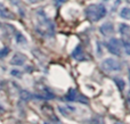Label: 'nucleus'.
Listing matches in <instances>:
<instances>
[{
	"label": "nucleus",
	"mask_w": 130,
	"mask_h": 124,
	"mask_svg": "<svg viewBox=\"0 0 130 124\" xmlns=\"http://www.w3.org/2000/svg\"><path fill=\"white\" fill-rule=\"evenodd\" d=\"M85 13H86L87 19L91 23H95V22L101 20L103 17H105L106 8L102 4H91L86 8Z\"/></svg>",
	"instance_id": "f257e3e1"
},
{
	"label": "nucleus",
	"mask_w": 130,
	"mask_h": 124,
	"mask_svg": "<svg viewBox=\"0 0 130 124\" xmlns=\"http://www.w3.org/2000/svg\"><path fill=\"white\" fill-rule=\"evenodd\" d=\"M102 67L104 71L107 72H112V71H120L121 70V63L117 59L113 58H107L102 63Z\"/></svg>",
	"instance_id": "f03ea898"
},
{
	"label": "nucleus",
	"mask_w": 130,
	"mask_h": 124,
	"mask_svg": "<svg viewBox=\"0 0 130 124\" xmlns=\"http://www.w3.org/2000/svg\"><path fill=\"white\" fill-rule=\"evenodd\" d=\"M107 49L110 50L111 54H114L115 56H120L121 55V42L120 40L113 38L107 42Z\"/></svg>",
	"instance_id": "7ed1b4c3"
},
{
	"label": "nucleus",
	"mask_w": 130,
	"mask_h": 124,
	"mask_svg": "<svg viewBox=\"0 0 130 124\" xmlns=\"http://www.w3.org/2000/svg\"><path fill=\"white\" fill-rule=\"evenodd\" d=\"M25 59H26V57H25L24 55H22V54H16L15 56L13 57V59L10 60V64H11V65L21 66V65H23V64L25 63Z\"/></svg>",
	"instance_id": "20e7f679"
},
{
	"label": "nucleus",
	"mask_w": 130,
	"mask_h": 124,
	"mask_svg": "<svg viewBox=\"0 0 130 124\" xmlns=\"http://www.w3.org/2000/svg\"><path fill=\"white\" fill-rule=\"evenodd\" d=\"M101 32H102V34H104V35H110V34L113 32L112 23H105L104 25H102L101 26Z\"/></svg>",
	"instance_id": "39448f33"
},
{
	"label": "nucleus",
	"mask_w": 130,
	"mask_h": 124,
	"mask_svg": "<svg viewBox=\"0 0 130 124\" xmlns=\"http://www.w3.org/2000/svg\"><path fill=\"white\" fill-rule=\"evenodd\" d=\"M76 97H78V91H76L75 89L71 88L69 91H67L65 99H66L67 101H75V100H76Z\"/></svg>",
	"instance_id": "423d86ee"
},
{
	"label": "nucleus",
	"mask_w": 130,
	"mask_h": 124,
	"mask_svg": "<svg viewBox=\"0 0 130 124\" xmlns=\"http://www.w3.org/2000/svg\"><path fill=\"white\" fill-rule=\"evenodd\" d=\"M0 15H1L2 17H5V18H13L11 13L2 4H0Z\"/></svg>",
	"instance_id": "0eeeda50"
},
{
	"label": "nucleus",
	"mask_w": 130,
	"mask_h": 124,
	"mask_svg": "<svg viewBox=\"0 0 130 124\" xmlns=\"http://www.w3.org/2000/svg\"><path fill=\"white\" fill-rule=\"evenodd\" d=\"M122 46L124 48V51L127 55H130V39H122Z\"/></svg>",
	"instance_id": "6e6552de"
},
{
	"label": "nucleus",
	"mask_w": 130,
	"mask_h": 124,
	"mask_svg": "<svg viewBox=\"0 0 130 124\" xmlns=\"http://www.w3.org/2000/svg\"><path fill=\"white\" fill-rule=\"evenodd\" d=\"M72 56L74 57V58H76V59H79V60H82V50H81V47L79 46L78 48H76L75 50H74V52L72 54Z\"/></svg>",
	"instance_id": "1a4fd4ad"
},
{
	"label": "nucleus",
	"mask_w": 130,
	"mask_h": 124,
	"mask_svg": "<svg viewBox=\"0 0 130 124\" xmlns=\"http://www.w3.org/2000/svg\"><path fill=\"white\" fill-rule=\"evenodd\" d=\"M114 82L117 83V86L119 87L120 90H123L124 89V86H126V82L123 81V79H120V77H114Z\"/></svg>",
	"instance_id": "9d476101"
},
{
	"label": "nucleus",
	"mask_w": 130,
	"mask_h": 124,
	"mask_svg": "<svg viewBox=\"0 0 130 124\" xmlns=\"http://www.w3.org/2000/svg\"><path fill=\"white\" fill-rule=\"evenodd\" d=\"M121 17L124 19H130V8L126 7L121 10Z\"/></svg>",
	"instance_id": "9b49d317"
},
{
	"label": "nucleus",
	"mask_w": 130,
	"mask_h": 124,
	"mask_svg": "<svg viewBox=\"0 0 130 124\" xmlns=\"http://www.w3.org/2000/svg\"><path fill=\"white\" fill-rule=\"evenodd\" d=\"M75 101H79V102H82V104H88L89 102V100H88V98H86L85 96L80 95V93H78V97H76V100Z\"/></svg>",
	"instance_id": "f8f14e48"
},
{
	"label": "nucleus",
	"mask_w": 130,
	"mask_h": 124,
	"mask_svg": "<svg viewBox=\"0 0 130 124\" xmlns=\"http://www.w3.org/2000/svg\"><path fill=\"white\" fill-rule=\"evenodd\" d=\"M9 52V49L8 48H4V49L0 51V58H2V57H5V56H7V54Z\"/></svg>",
	"instance_id": "ddd939ff"
},
{
	"label": "nucleus",
	"mask_w": 130,
	"mask_h": 124,
	"mask_svg": "<svg viewBox=\"0 0 130 124\" xmlns=\"http://www.w3.org/2000/svg\"><path fill=\"white\" fill-rule=\"evenodd\" d=\"M65 1H67V0H57L58 4H63V2H65Z\"/></svg>",
	"instance_id": "4468645a"
},
{
	"label": "nucleus",
	"mask_w": 130,
	"mask_h": 124,
	"mask_svg": "<svg viewBox=\"0 0 130 124\" xmlns=\"http://www.w3.org/2000/svg\"><path fill=\"white\" fill-rule=\"evenodd\" d=\"M117 124H122V123H117Z\"/></svg>",
	"instance_id": "2eb2a0df"
},
{
	"label": "nucleus",
	"mask_w": 130,
	"mask_h": 124,
	"mask_svg": "<svg viewBox=\"0 0 130 124\" xmlns=\"http://www.w3.org/2000/svg\"><path fill=\"white\" fill-rule=\"evenodd\" d=\"M45 124H48V123H45Z\"/></svg>",
	"instance_id": "dca6fc26"
}]
</instances>
